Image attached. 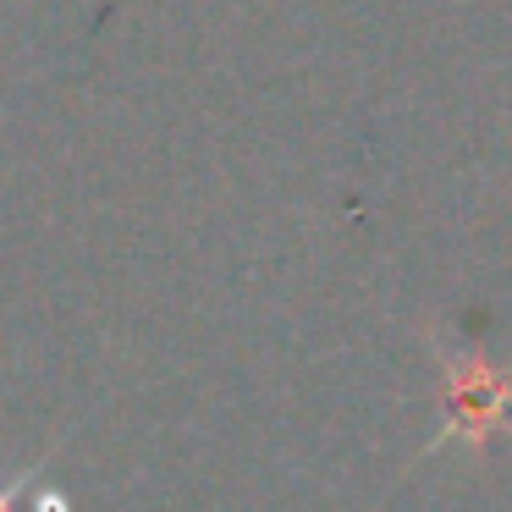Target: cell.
Masks as SVG:
<instances>
[{
    "mask_svg": "<svg viewBox=\"0 0 512 512\" xmlns=\"http://www.w3.org/2000/svg\"><path fill=\"white\" fill-rule=\"evenodd\" d=\"M28 479H34V468H28V474H17V479H12V485L0 490V512H17V490H23V485H28Z\"/></svg>",
    "mask_w": 512,
    "mask_h": 512,
    "instance_id": "6da1fadb",
    "label": "cell"
},
{
    "mask_svg": "<svg viewBox=\"0 0 512 512\" xmlns=\"http://www.w3.org/2000/svg\"><path fill=\"white\" fill-rule=\"evenodd\" d=\"M34 512H67V501H61L56 490H39V496H34Z\"/></svg>",
    "mask_w": 512,
    "mask_h": 512,
    "instance_id": "7a4b0ae2",
    "label": "cell"
}]
</instances>
